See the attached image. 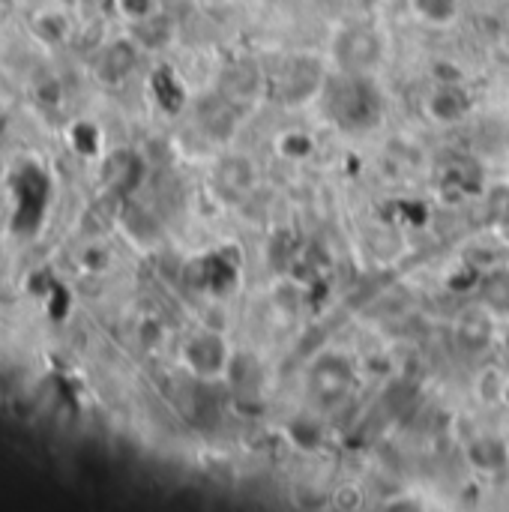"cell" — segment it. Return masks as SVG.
<instances>
[{
  "label": "cell",
  "mask_w": 509,
  "mask_h": 512,
  "mask_svg": "<svg viewBox=\"0 0 509 512\" xmlns=\"http://www.w3.org/2000/svg\"><path fill=\"white\" fill-rule=\"evenodd\" d=\"M381 54V42L372 30L357 27V30H345L342 39L336 42V57H342L345 66L351 69H363L369 63H375Z\"/></svg>",
  "instance_id": "1"
},
{
  "label": "cell",
  "mask_w": 509,
  "mask_h": 512,
  "mask_svg": "<svg viewBox=\"0 0 509 512\" xmlns=\"http://www.w3.org/2000/svg\"><path fill=\"white\" fill-rule=\"evenodd\" d=\"M345 387H348V372H345V366L321 363V366L312 372V390H315L321 399H333V396H339Z\"/></svg>",
  "instance_id": "2"
},
{
  "label": "cell",
  "mask_w": 509,
  "mask_h": 512,
  "mask_svg": "<svg viewBox=\"0 0 509 512\" xmlns=\"http://www.w3.org/2000/svg\"><path fill=\"white\" fill-rule=\"evenodd\" d=\"M414 9H417L426 21H432V24H447V21L456 18L459 0H414Z\"/></svg>",
  "instance_id": "3"
},
{
  "label": "cell",
  "mask_w": 509,
  "mask_h": 512,
  "mask_svg": "<svg viewBox=\"0 0 509 512\" xmlns=\"http://www.w3.org/2000/svg\"><path fill=\"white\" fill-rule=\"evenodd\" d=\"M432 111H435L441 120H456V117L465 111V105L459 102V93H456V90H441V93H435V99H432Z\"/></svg>",
  "instance_id": "4"
}]
</instances>
